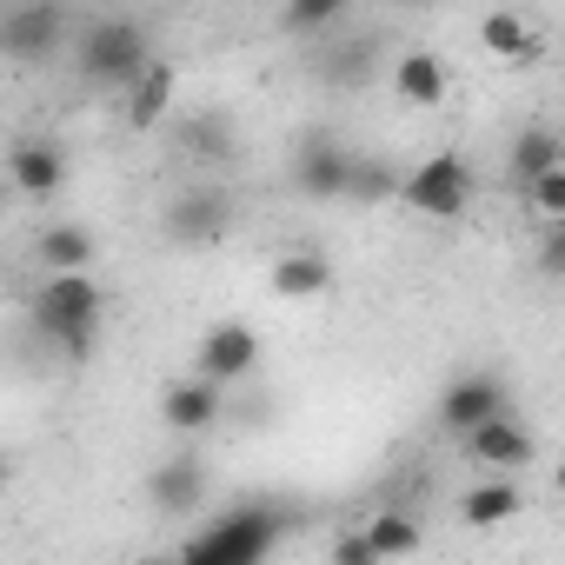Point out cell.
Returning <instances> with one entry per match:
<instances>
[{
	"label": "cell",
	"instance_id": "6da1fadb",
	"mask_svg": "<svg viewBox=\"0 0 565 565\" xmlns=\"http://www.w3.org/2000/svg\"><path fill=\"white\" fill-rule=\"evenodd\" d=\"M34 327L47 347H61V360H87L94 340H100V320H107V287L81 266V273H47L41 294L28 300Z\"/></svg>",
	"mask_w": 565,
	"mask_h": 565
},
{
	"label": "cell",
	"instance_id": "7a4b0ae2",
	"mask_svg": "<svg viewBox=\"0 0 565 565\" xmlns=\"http://www.w3.org/2000/svg\"><path fill=\"white\" fill-rule=\"evenodd\" d=\"M273 545H279V512L253 499V505H233V512H220L213 525H200V532L180 545V558H186V565H259Z\"/></svg>",
	"mask_w": 565,
	"mask_h": 565
},
{
	"label": "cell",
	"instance_id": "3957f363",
	"mask_svg": "<svg viewBox=\"0 0 565 565\" xmlns=\"http://www.w3.org/2000/svg\"><path fill=\"white\" fill-rule=\"evenodd\" d=\"M147 67H153V54H147V34L134 21H94L81 34V74L107 94H127Z\"/></svg>",
	"mask_w": 565,
	"mask_h": 565
},
{
	"label": "cell",
	"instance_id": "277c9868",
	"mask_svg": "<svg viewBox=\"0 0 565 565\" xmlns=\"http://www.w3.org/2000/svg\"><path fill=\"white\" fill-rule=\"evenodd\" d=\"M472 193H479V180H472L466 153L439 147V153H426V160L406 173V186H399V206H413L419 220H459V213L472 206Z\"/></svg>",
	"mask_w": 565,
	"mask_h": 565
},
{
	"label": "cell",
	"instance_id": "5b68a950",
	"mask_svg": "<svg viewBox=\"0 0 565 565\" xmlns=\"http://www.w3.org/2000/svg\"><path fill=\"white\" fill-rule=\"evenodd\" d=\"M160 233L180 246V253H206L233 233V193L226 186H180L160 213Z\"/></svg>",
	"mask_w": 565,
	"mask_h": 565
},
{
	"label": "cell",
	"instance_id": "8992f818",
	"mask_svg": "<svg viewBox=\"0 0 565 565\" xmlns=\"http://www.w3.org/2000/svg\"><path fill=\"white\" fill-rule=\"evenodd\" d=\"M253 366H259V333H253L246 320H213V327L200 333V347H193V373H206V380H220V386L253 380Z\"/></svg>",
	"mask_w": 565,
	"mask_h": 565
},
{
	"label": "cell",
	"instance_id": "52a82bcc",
	"mask_svg": "<svg viewBox=\"0 0 565 565\" xmlns=\"http://www.w3.org/2000/svg\"><path fill=\"white\" fill-rule=\"evenodd\" d=\"M67 34V8L61 0H21V8H8V21H0V47H8V61L34 67L61 47Z\"/></svg>",
	"mask_w": 565,
	"mask_h": 565
},
{
	"label": "cell",
	"instance_id": "ba28073f",
	"mask_svg": "<svg viewBox=\"0 0 565 565\" xmlns=\"http://www.w3.org/2000/svg\"><path fill=\"white\" fill-rule=\"evenodd\" d=\"M220 419H226V386L206 380V373H186V380H173V386L160 393V426L180 433V439H200V433H213Z\"/></svg>",
	"mask_w": 565,
	"mask_h": 565
},
{
	"label": "cell",
	"instance_id": "9c48e42d",
	"mask_svg": "<svg viewBox=\"0 0 565 565\" xmlns=\"http://www.w3.org/2000/svg\"><path fill=\"white\" fill-rule=\"evenodd\" d=\"M492 413H512V393H505L499 373H466V380H452V386L439 393V426H446L452 439H466V433L486 426Z\"/></svg>",
	"mask_w": 565,
	"mask_h": 565
},
{
	"label": "cell",
	"instance_id": "30bf717a",
	"mask_svg": "<svg viewBox=\"0 0 565 565\" xmlns=\"http://www.w3.org/2000/svg\"><path fill=\"white\" fill-rule=\"evenodd\" d=\"M347 180H353V153L333 134H307L294 153V186L307 200H347Z\"/></svg>",
	"mask_w": 565,
	"mask_h": 565
},
{
	"label": "cell",
	"instance_id": "8fae6325",
	"mask_svg": "<svg viewBox=\"0 0 565 565\" xmlns=\"http://www.w3.org/2000/svg\"><path fill=\"white\" fill-rule=\"evenodd\" d=\"M459 446H466V459H472V466H486V472H519V466H532V452H539V446H532V433H525L512 413H492V419H486V426H472Z\"/></svg>",
	"mask_w": 565,
	"mask_h": 565
},
{
	"label": "cell",
	"instance_id": "7c38bea8",
	"mask_svg": "<svg viewBox=\"0 0 565 565\" xmlns=\"http://www.w3.org/2000/svg\"><path fill=\"white\" fill-rule=\"evenodd\" d=\"M266 287H273V300H327L333 294V259L320 246H287V253H273Z\"/></svg>",
	"mask_w": 565,
	"mask_h": 565
},
{
	"label": "cell",
	"instance_id": "4fadbf2b",
	"mask_svg": "<svg viewBox=\"0 0 565 565\" xmlns=\"http://www.w3.org/2000/svg\"><path fill=\"white\" fill-rule=\"evenodd\" d=\"M147 499L160 505V519H186V512H200V505H206V466H200L193 452L160 459L153 479H147Z\"/></svg>",
	"mask_w": 565,
	"mask_h": 565
},
{
	"label": "cell",
	"instance_id": "5bb4252c",
	"mask_svg": "<svg viewBox=\"0 0 565 565\" xmlns=\"http://www.w3.org/2000/svg\"><path fill=\"white\" fill-rule=\"evenodd\" d=\"M446 94H452V74H446L439 54L413 47V54L393 61V100H399V107H439Z\"/></svg>",
	"mask_w": 565,
	"mask_h": 565
},
{
	"label": "cell",
	"instance_id": "9a60e30c",
	"mask_svg": "<svg viewBox=\"0 0 565 565\" xmlns=\"http://www.w3.org/2000/svg\"><path fill=\"white\" fill-rule=\"evenodd\" d=\"M8 180H14V193L47 200V193L67 186V160H61V147H47V140H21V147L8 153Z\"/></svg>",
	"mask_w": 565,
	"mask_h": 565
},
{
	"label": "cell",
	"instance_id": "2e32d148",
	"mask_svg": "<svg viewBox=\"0 0 565 565\" xmlns=\"http://www.w3.org/2000/svg\"><path fill=\"white\" fill-rule=\"evenodd\" d=\"M512 512H525V492H519V479L512 472H492V479H479V486H466L459 492V519L466 525H505Z\"/></svg>",
	"mask_w": 565,
	"mask_h": 565
},
{
	"label": "cell",
	"instance_id": "e0dca14e",
	"mask_svg": "<svg viewBox=\"0 0 565 565\" xmlns=\"http://www.w3.org/2000/svg\"><path fill=\"white\" fill-rule=\"evenodd\" d=\"M120 100H127V127H134V134H153V127L173 114V67H167V61H153V67H147Z\"/></svg>",
	"mask_w": 565,
	"mask_h": 565
},
{
	"label": "cell",
	"instance_id": "ac0fdd59",
	"mask_svg": "<svg viewBox=\"0 0 565 565\" xmlns=\"http://www.w3.org/2000/svg\"><path fill=\"white\" fill-rule=\"evenodd\" d=\"M479 47H486L492 61H512V67L539 61V34H532V21H519L512 8H492V14L479 21Z\"/></svg>",
	"mask_w": 565,
	"mask_h": 565
},
{
	"label": "cell",
	"instance_id": "d6986e66",
	"mask_svg": "<svg viewBox=\"0 0 565 565\" xmlns=\"http://www.w3.org/2000/svg\"><path fill=\"white\" fill-rule=\"evenodd\" d=\"M34 253H41V266H47V273H81V266H94V253H100V246H94V233H87L81 220H54V226L41 233V246H34Z\"/></svg>",
	"mask_w": 565,
	"mask_h": 565
},
{
	"label": "cell",
	"instance_id": "ffe728a7",
	"mask_svg": "<svg viewBox=\"0 0 565 565\" xmlns=\"http://www.w3.org/2000/svg\"><path fill=\"white\" fill-rule=\"evenodd\" d=\"M552 167H565V134L525 127V134L512 140V180L525 186V180H539V173H552Z\"/></svg>",
	"mask_w": 565,
	"mask_h": 565
},
{
	"label": "cell",
	"instance_id": "44dd1931",
	"mask_svg": "<svg viewBox=\"0 0 565 565\" xmlns=\"http://www.w3.org/2000/svg\"><path fill=\"white\" fill-rule=\"evenodd\" d=\"M366 532H373V552H380V558H413V552H426V525H419L413 512H373Z\"/></svg>",
	"mask_w": 565,
	"mask_h": 565
},
{
	"label": "cell",
	"instance_id": "7402d4cb",
	"mask_svg": "<svg viewBox=\"0 0 565 565\" xmlns=\"http://www.w3.org/2000/svg\"><path fill=\"white\" fill-rule=\"evenodd\" d=\"M399 186H406V173H399L393 160H353L347 200H360V206H386V200H399Z\"/></svg>",
	"mask_w": 565,
	"mask_h": 565
},
{
	"label": "cell",
	"instance_id": "603a6c76",
	"mask_svg": "<svg viewBox=\"0 0 565 565\" xmlns=\"http://www.w3.org/2000/svg\"><path fill=\"white\" fill-rule=\"evenodd\" d=\"M373 67H380V34H366V41H353L347 54H327V61H320V74H327L340 94H353Z\"/></svg>",
	"mask_w": 565,
	"mask_h": 565
},
{
	"label": "cell",
	"instance_id": "cb8c5ba5",
	"mask_svg": "<svg viewBox=\"0 0 565 565\" xmlns=\"http://www.w3.org/2000/svg\"><path fill=\"white\" fill-rule=\"evenodd\" d=\"M347 8H353V0H287L279 21H287L294 34H327L333 21H347Z\"/></svg>",
	"mask_w": 565,
	"mask_h": 565
},
{
	"label": "cell",
	"instance_id": "d4e9b609",
	"mask_svg": "<svg viewBox=\"0 0 565 565\" xmlns=\"http://www.w3.org/2000/svg\"><path fill=\"white\" fill-rule=\"evenodd\" d=\"M519 193H525V206H532L539 220H565V167H552V173L525 180Z\"/></svg>",
	"mask_w": 565,
	"mask_h": 565
},
{
	"label": "cell",
	"instance_id": "484cf974",
	"mask_svg": "<svg viewBox=\"0 0 565 565\" xmlns=\"http://www.w3.org/2000/svg\"><path fill=\"white\" fill-rule=\"evenodd\" d=\"M532 266L545 279H565V220H545L539 226V246H532Z\"/></svg>",
	"mask_w": 565,
	"mask_h": 565
},
{
	"label": "cell",
	"instance_id": "4316f807",
	"mask_svg": "<svg viewBox=\"0 0 565 565\" xmlns=\"http://www.w3.org/2000/svg\"><path fill=\"white\" fill-rule=\"evenodd\" d=\"M327 558H333V565H380V552H373V532H340V539L327 545Z\"/></svg>",
	"mask_w": 565,
	"mask_h": 565
},
{
	"label": "cell",
	"instance_id": "83f0119b",
	"mask_svg": "<svg viewBox=\"0 0 565 565\" xmlns=\"http://www.w3.org/2000/svg\"><path fill=\"white\" fill-rule=\"evenodd\" d=\"M552 492H558V499H565V459H558V466H552Z\"/></svg>",
	"mask_w": 565,
	"mask_h": 565
}]
</instances>
